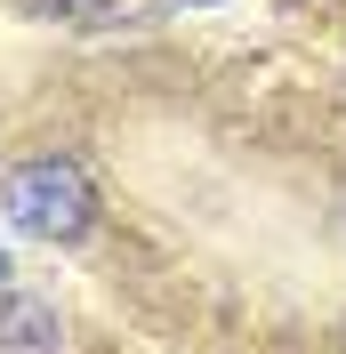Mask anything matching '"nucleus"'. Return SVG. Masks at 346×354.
Returning <instances> with one entry per match:
<instances>
[{
  "mask_svg": "<svg viewBox=\"0 0 346 354\" xmlns=\"http://www.w3.org/2000/svg\"><path fill=\"white\" fill-rule=\"evenodd\" d=\"M185 8H210V0H185Z\"/></svg>",
  "mask_w": 346,
  "mask_h": 354,
  "instance_id": "39448f33",
  "label": "nucleus"
},
{
  "mask_svg": "<svg viewBox=\"0 0 346 354\" xmlns=\"http://www.w3.org/2000/svg\"><path fill=\"white\" fill-rule=\"evenodd\" d=\"M8 218L33 234V242H81L97 225V185H89L81 161L65 153H33L8 169Z\"/></svg>",
  "mask_w": 346,
  "mask_h": 354,
  "instance_id": "f257e3e1",
  "label": "nucleus"
},
{
  "mask_svg": "<svg viewBox=\"0 0 346 354\" xmlns=\"http://www.w3.org/2000/svg\"><path fill=\"white\" fill-rule=\"evenodd\" d=\"M24 8H41V17H57V24H89V17H105L113 0H24Z\"/></svg>",
  "mask_w": 346,
  "mask_h": 354,
  "instance_id": "7ed1b4c3",
  "label": "nucleus"
},
{
  "mask_svg": "<svg viewBox=\"0 0 346 354\" xmlns=\"http://www.w3.org/2000/svg\"><path fill=\"white\" fill-rule=\"evenodd\" d=\"M0 282H8V250H0Z\"/></svg>",
  "mask_w": 346,
  "mask_h": 354,
  "instance_id": "20e7f679",
  "label": "nucleus"
},
{
  "mask_svg": "<svg viewBox=\"0 0 346 354\" xmlns=\"http://www.w3.org/2000/svg\"><path fill=\"white\" fill-rule=\"evenodd\" d=\"M0 354H65L57 306L33 290H0Z\"/></svg>",
  "mask_w": 346,
  "mask_h": 354,
  "instance_id": "f03ea898",
  "label": "nucleus"
}]
</instances>
